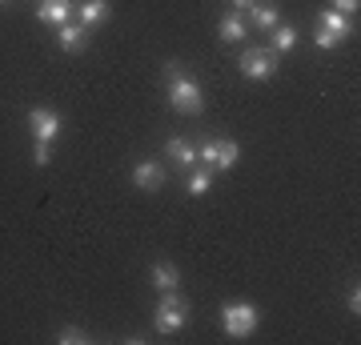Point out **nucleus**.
<instances>
[{
  "label": "nucleus",
  "mask_w": 361,
  "mask_h": 345,
  "mask_svg": "<svg viewBox=\"0 0 361 345\" xmlns=\"http://www.w3.org/2000/svg\"><path fill=\"white\" fill-rule=\"evenodd\" d=\"M165 77H169V109L180 116H197L205 109V92L193 77H185L180 61H165Z\"/></svg>",
  "instance_id": "obj_1"
},
{
  "label": "nucleus",
  "mask_w": 361,
  "mask_h": 345,
  "mask_svg": "<svg viewBox=\"0 0 361 345\" xmlns=\"http://www.w3.org/2000/svg\"><path fill=\"white\" fill-rule=\"evenodd\" d=\"M189 321V301L180 289H161V301L153 309V329L157 333H177Z\"/></svg>",
  "instance_id": "obj_2"
},
{
  "label": "nucleus",
  "mask_w": 361,
  "mask_h": 345,
  "mask_svg": "<svg viewBox=\"0 0 361 345\" xmlns=\"http://www.w3.org/2000/svg\"><path fill=\"white\" fill-rule=\"evenodd\" d=\"M257 321H261V309L249 305V301H225L221 305V329L229 337H249L257 333Z\"/></svg>",
  "instance_id": "obj_3"
},
{
  "label": "nucleus",
  "mask_w": 361,
  "mask_h": 345,
  "mask_svg": "<svg viewBox=\"0 0 361 345\" xmlns=\"http://www.w3.org/2000/svg\"><path fill=\"white\" fill-rule=\"evenodd\" d=\"M273 73H277V52L273 49H245L241 52V77L269 80Z\"/></svg>",
  "instance_id": "obj_4"
},
{
  "label": "nucleus",
  "mask_w": 361,
  "mask_h": 345,
  "mask_svg": "<svg viewBox=\"0 0 361 345\" xmlns=\"http://www.w3.org/2000/svg\"><path fill=\"white\" fill-rule=\"evenodd\" d=\"M28 128H32V141H56L61 137V116L52 113V109H28Z\"/></svg>",
  "instance_id": "obj_5"
},
{
  "label": "nucleus",
  "mask_w": 361,
  "mask_h": 345,
  "mask_svg": "<svg viewBox=\"0 0 361 345\" xmlns=\"http://www.w3.org/2000/svg\"><path fill=\"white\" fill-rule=\"evenodd\" d=\"M133 185L145 193H153L165 185V169H161V161H153V157H145V161H137L133 165Z\"/></svg>",
  "instance_id": "obj_6"
},
{
  "label": "nucleus",
  "mask_w": 361,
  "mask_h": 345,
  "mask_svg": "<svg viewBox=\"0 0 361 345\" xmlns=\"http://www.w3.org/2000/svg\"><path fill=\"white\" fill-rule=\"evenodd\" d=\"M77 13V4L73 0H40L37 4V16L44 20V25H52V28H61V25H68V16Z\"/></svg>",
  "instance_id": "obj_7"
},
{
  "label": "nucleus",
  "mask_w": 361,
  "mask_h": 345,
  "mask_svg": "<svg viewBox=\"0 0 361 345\" xmlns=\"http://www.w3.org/2000/svg\"><path fill=\"white\" fill-rule=\"evenodd\" d=\"M104 20H109V0H80L77 4V25H85L89 32L101 28Z\"/></svg>",
  "instance_id": "obj_8"
},
{
  "label": "nucleus",
  "mask_w": 361,
  "mask_h": 345,
  "mask_svg": "<svg viewBox=\"0 0 361 345\" xmlns=\"http://www.w3.org/2000/svg\"><path fill=\"white\" fill-rule=\"evenodd\" d=\"M217 37L225 40V44H237V40H245V37H249V20H245V13H229V16H221V20H217Z\"/></svg>",
  "instance_id": "obj_9"
},
{
  "label": "nucleus",
  "mask_w": 361,
  "mask_h": 345,
  "mask_svg": "<svg viewBox=\"0 0 361 345\" xmlns=\"http://www.w3.org/2000/svg\"><path fill=\"white\" fill-rule=\"evenodd\" d=\"M165 157L180 169V173H189V169L197 165V149H193L189 141H185V137H173V141L165 145Z\"/></svg>",
  "instance_id": "obj_10"
},
{
  "label": "nucleus",
  "mask_w": 361,
  "mask_h": 345,
  "mask_svg": "<svg viewBox=\"0 0 361 345\" xmlns=\"http://www.w3.org/2000/svg\"><path fill=\"white\" fill-rule=\"evenodd\" d=\"M56 44L65 52H80L85 44H89V28L85 25H61L56 28Z\"/></svg>",
  "instance_id": "obj_11"
},
{
  "label": "nucleus",
  "mask_w": 361,
  "mask_h": 345,
  "mask_svg": "<svg viewBox=\"0 0 361 345\" xmlns=\"http://www.w3.org/2000/svg\"><path fill=\"white\" fill-rule=\"evenodd\" d=\"M317 28H322V32H334L337 40H345L349 32H353V20L341 16V13H334V8H325V13L317 16Z\"/></svg>",
  "instance_id": "obj_12"
},
{
  "label": "nucleus",
  "mask_w": 361,
  "mask_h": 345,
  "mask_svg": "<svg viewBox=\"0 0 361 345\" xmlns=\"http://www.w3.org/2000/svg\"><path fill=\"white\" fill-rule=\"evenodd\" d=\"M245 20H249L253 28H257V32H273V28L281 25V16H277V8H269V4H253V8L245 13Z\"/></svg>",
  "instance_id": "obj_13"
},
{
  "label": "nucleus",
  "mask_w": 361,
  "mask_h": 345,
  "mask_svg": "<svg viewBox=\"0 0 361 345\" xmlns=\"http://www.w3.org/2000/svg\"><path fill=\"white\" fill-rule=\"evenodd\" d=\"M149 282H153L157 289H180V273H177V265H169V261H157V265L149 269Z\"/></svg>",
  "instance_id": "obj_14"
},
{
  "label": "nucleus",
  "mask_w": 361,
  "mask_h": 345,
  "mask_svg": "<svg viewBox=\"0 0 361 345\" xmlns=\"http://www.w3.org/2000/svg\"><path fill=\"white\" fill-rule=\"evenodd\" d=\"M209 185H213V169L205 165H193L189 173H185V193H193V197H205Z\"/></svg>",
  "instance_id": "obj_15"
},
{
  "label": "nucleus",
  "mask_w": 361,
  "mask_h": 345,
  "mask_svg": "<svg viewBox=\"0 0 361 345\" xmlns=\"http://www.w3.org/2000/svg\"><path fill=\"white\" fill-rule=\"evenodd\" d=\"M269 49H273V52L297 49V28H293V25H277V28L269 32Z\"/></svg>",
  "instance_id": "obj_16"
},
{
  "label": "nucleus",
  "mask_w": 361,
  "mask_h": 345,
  "mask_svg": "<svg viewBox=\"0 0 361 345\" xmlns=\"http://www.w3.org/2000/svg\"><path fill=\"white\" fill-rule=\"evenodd\" d=\"M241 161V145L237 141H217V169H233Z\"/></svg>",
  "instance_id": "obj_17"
},
{
  "label": "nucleus",
  "mask_w": 361,
  "mask_h": 345,
  "mask_svg": "<svg viewBox=\"0 0 361 345\" xmlns=\"http://www.w3.org/2000/svg\"><path fill=\"white\" fill-rule=\"evenodd\" d=\"M56 341L61 345H89L92 337H89V329H80V325H65V329L56 333Z\"/></svg>",
  "instance_id": "obj_18"
},
{
  "label": "nucleus",
  "mask_w": 361,
  "mask_h": 345,
  "mask_svg": "<svg viewBox=\"0 0 361 345\" xmlns=\"http://www.w3.org/2000/svg\"><path fill=\"white\" fill-rule=\"evenodd\" d=\"M32 165H40V169L52 165V145H49V141H37V145H32Z\"/></svg>",
  "instance_id": "obj_19"
},
{
  "label": "nucleus",
  "mask_w": 361,
  "mask_h": 345,
  "mask_svg": "<svg viewBox=\"0 0 361 345\" xmlns=\"http://www.w3.org/2000/svg\"><path fill=\"white\" fill-rule=\"evenodd\" d=\"M345 309H349V313H353V317H357V313H361V289H357V282L349 285V293H345Z\"/></svg>",
  "instance_id": "obj_20"
},
{
  "label": "nucleus",
  "mask_w": 361,
  "mask_h": 345,
  "mask_svg": "<svg viewBox=\"0 0 361 345\" xmlns=\"http://www.w3.org/2000/svg\"><path fill=\"white\" fill-rule=\"evenodd\" d=\"M357 8H361V0H334V13H341V16H357Z\"/></svg>",
  "instance_id": "obj_21"
},
{
  "label": "nucleus",
  "mask_w": 361,
  "mask_h": 345,
  "mask_svg": "<svg viewBox=\"0 0 361 345\" xmlns=\"http://www.w3.org/2000/svg\"><path fill=\"white\" fill-rule=\"evenodd\" d=\"M313 40H317V49H337V44H341V40H337L334 32H322V28L313 32Z\"/></svg>",
  "instance_id": "obj_22"
},
{
  "label": "nucleus",
  "mask_w": 361,
  "mask_h": 345,
  "mask_svg": "<svg viewBox=\"0 0 361 345\" xmlns=\"http://www.w3.org/2000/svg\"><path fill=\"white\" fill-rule=\"evenodd\" d=\"M253 4H257V0H233V13H249Z\"/></svg>",
  "instance_id": "obj_23"
},
{
  "label": "nucleus",
  "mask_w": 361,
  "mask_h": 345,
  "mask_svg": "<svg viewBox=\"0 0 361 345\" xmlns=\"http://www.w3.org/2000/svg\"><path fill=\"white\" fill-rule=\"evenodd\" d=\"M0 4H4V0H0Z\"/></svg>",
  "instance_id": "obj_24"
}]
</instances>
